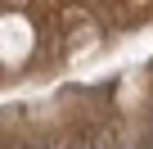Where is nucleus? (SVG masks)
<instances>
[{
	"instance_id": "obj_1",
	"label": "nucleus",
	"mask_w": 153,
	"mask_h": 149,
	"mask_svg": "<svg viewBox=\"0 0 153 149\" xmlns=\"http://www.w3.org/2000/svg\"><path fill=\"white\" fill-rule=\"evenodd\" d=\"M86 149H117V145H108V136H95V140H90Z\"/></svg>"
},
{
	"instance_id": "obj_2",
	"label": "nucleus",
	"mask_w": 153,
	"mask_h": 149,
	"mask_svg": "<svg viewBox=\"0 0 153 149\" xmlns=\"http://www.w3.org/2000/svg\"><path fill=\"white\" fill-rule=\"evenodd\" d=\"M144 149H153V127H149V136H144Z\"/></svg>"
},
{
	"instance_id": "obj_3",
	"label": "nucleus",
	"mask_w": 153,
	"mask_h": 149,
	"mask_svg": "<svg viewBox=\"0 0 153 149\" xmlns=\"http://www.w3.org/2000/svg\"><path fill=\"white\" fill-rule=\"evenodd\" d=\"M122 149H135V145H122Z\"/></svg>"
},
{
	"instance_id": "obj_4",
	"label": "nucleus",
	"mask_w": 153,
	"mask_h": 149,
	"mask_svg": "<svg viewBox=\"0 0 153 149\" xmlns=\"http://www.w3.org/2000/svg\"><path fill=\"white\" fill-rule=\"evenodd\" d=\"M76 149H86V145H76Z\"/></svg>"
},
{
	"instance_id": "obj_5",
	"label": "nucleus",
	"mask_w": 153,
	"mask_h": 149,
	"mask_svg": "<svg viewBox=\"0 0 153 149\" xmlns=\"http://www.w3.org/2000/svg\"><path fill=\"white\" fill-rule=\"evenodd\" d=\"M41 149H45V145H41Z\"/></svg>"
}]
</instances>
